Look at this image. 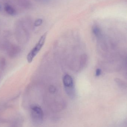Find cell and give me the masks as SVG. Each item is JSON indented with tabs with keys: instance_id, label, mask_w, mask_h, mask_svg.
I'll return each instance as SVG.
<instances>
[{
	"instance_id": "1",
	"label": "cell",
	"mask_w": 127,
	"mask_h": 127,
	"mask_svg": "<svg viewBox=\"0 0 127 127\" xmlns=\"http://www.w3.org/2000/svg\"><path fill=\"white\" fill-rule=\"evenodd\" d=\"M47 35V32L43 34L34 47L29 53L27 56V61L29 63H31L32 61L34 58L42 49L46 41Z\"/></svg>"
},
{
	"instance_id": "2",
	"label": "cell",
	"mask_w": 127,
	"mask_h": 127,
	"mask_svg": "<svg viewBox=\"0 0 127 127\" xmlns=\"http://www.w3.org/2000/svg\"><path fill=\"white\" fill-rule=\"evenodd\" d=\"M63 84L67 94L72 96L73 95V81L71 76L66 74L63 78Z\"/></svg>"
},
{
	"instance_id": "3",
	"label": "cell",
	"mask_w": 127,
	"mask_h": 127,
	"mask_svg": "<svg viewBox=\"0 0 127 127\" xmlns=\"http://www.w3.org/2000/svg\"><path fill=\"white\" fill-rule=\"evenodd\" d=\"M33 115L35 118L41 120L43 119V112L40 108L38 107H35L32 108Z\"/></svg>"
},
{
	"instance_id": "4",
	"label": "cell",
	"mask_w": 127,
	"mask_h": 127,
	"mask_svg": "<svg viewBox=\"0 0 127 127\" xmlns=\"http://www.w3.org/2000/svg\"><path fill=\"white\" fill-rule=\"evenodd\" d=\"M4 9L6 12L10 15H15L16 13V11L14 8L8 4H6L5 5Z\"/></svg>"
},
{
	"instance_id": "5",
	"label": "cell",
	"mask_w": 127,
	"mask_h": 127,
	"mask_svg": "<svg viewBox=\"0 0 127 127\" xmlns=\"http://www.w3.org/2000/svg\"><path fill=\"white\" fill-rule=\"evenodd\" d=\"M92 31L93 34L96 36H98L100 35V30L98 26L96 25L94 26L92 29Z\"/></svg>"
},
{
	"instance_id": "6",
	"label": "cell",
	"mask_w": 127,
	"mask_h": 127,
	"mask_svg": "<svg viewBox=\"0 0 127 127\" xmlns=\"http://www.w3.org/2000/svg\"><path fill=\"white\" fill-rule=\"evenodd\" d=\"M43 22V20L40 19V18H39V19H37V20L35 21L34 23V26L36 27L40 26L42 24Z\"/></svg>"
},
{
	"instance_id": "7",
	"label": "cell",
	"mask_w": 127,
	"mask_h": 127,
	"mask_svg": "<svg viewBox=\"0 0 127 127\" xmlns=\"http://www.w3.org/2000/svg\"><path fill=\"white\" fill-rule=\"evenodd\" d=\"M116 82L117 83H118V84H119L121 87H125V83L122 80H120L119 79H116Z\"/></svg>"
},
{
	"instance_id": "8",
	"label": "cell",
	"mask_w": 127,
	"mask_h": 127,
	"mask_svg": "<svg viewBox=\"0 0 127 127\" xmlns=\"http://www.w3.org/2000/svg\"><path fill=\"white\" fill-rule=\"evenodd\" d=\"M86 61H87V58L85 57V56L82 57V58L81 59V62H82L81 65H82V66H83V65H85L86 63Z\"/></svg>"
},
{
	"instance_id": "9",
	"label": "cell",
	"mask_w": 127,
	"mask_h": 127,
	"mask_svg": "<svg viewBox=\"0 0 127 127\" xmlns=\"http://www.w3.org/2000/svg\"><path fill=\"white\" fill-rule=\"evenodd\" d=\"M101 69H96L95 72V76H99L101 75Z\"/></svg>"
},
{
	"instance_id": "10",
	"label": "cell",
	"mask_w": 127,
	"mask_h": 127,
	"mask_svg": "<svg viewBox=\"0 0 127 127\" xmlns=\"http://www.w3.org/2000/svg\"><path fill=\"white\" fill-rule=\"evenodd\" d=\"M49 91L52 93H55L56 91V88L55 87L53 86H51L50 87Z\"/></svg>"
},
{
	"instance_id": "11",
	"label": "cell",
	"mask_w": 127,
	"mask_h": 127,
	"mask_svg": "<svg viewBox=\"0 0 127 127\" xmlns=\"http://www.w3.org/2000/svg\"><path fill=\"white\" fill-rule=\"evenodd\" d=\"M41 0L43 1H49V0Z\"/></svg>"
},
{
	"instance_id": "12",
	"label": "cell",
	"mask_w": 127,
	"mask_h": 127,
	"mask_svg": "<svg viewBox=\"0 0 127 127\" xmlns=\"http://www.w3.org/2000/svg\"><path fill=\"white\" fill-rule=\"evenodd\" d=\"M1 8H2V7H1V5H0V10L1 9Z\"/></svg>"
}]
</instances>
